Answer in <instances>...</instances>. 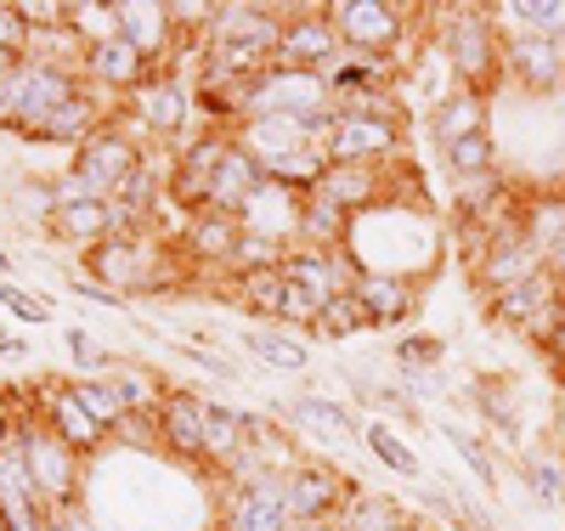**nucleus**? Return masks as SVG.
<instances>
[{
    "instance_id": "nucleus-1",
    "label": "nucleus",
    "mask_w": 565,
    "mask_h": 531,
    "mask_svg": "<svg viewBox=\"0 0 565 531\" xmlns=\"http://www.w3.org/2000/svg\"><path fill=\"white\" fill-rule=\"evenodd\" d=\"M441 18V52L452 68V85L492 91L503 79V29L492 7H430Z\"/></svg>"
},
{
    "instance_id": "nucleus-2",
    "label": "nucleus",
    "mask_w": 565,
    "mask_h": 531,
    "mask_svg": "<svg viewBox=\"0 0 565 531\" xmlns=\"http://www.w3.org/2000/svg\"><path fill=\"white\" fill-rule=\"evenodd\" d=\"M164 237L159 232H141V237H103L97 249L79 255V277L103 283L108 295H159L170 283V261H164Z\"/></svg>"
},
{
    "instance_id": "nucleus-3",
    "label": "nucleus",
    "mask_w": 565,
    "mask_h": 531,
    "mask_svg": "<svg viewBox=\"0 0 565 531\" xmlns=\"http://www.w3.org/2000/svg\"><path fill=\"white\" fill-rule=\"evenodd\" d=\"M85 91V74L74 68H57V63H23L18 74L0 79V130H18V136H34L45 119H52L68 96Z\"/></svg>"
},
{
    "instance_id": "nucleus-4",
    "label": "nucleus",
    "mask_w": 565,
    "mask_h": 531,
    "mask_svg": "<svg viewBox=\"0 0 565 531\" xmlns=\"http://www.w3.org/2000/svg\"><path fill=\"white\" fill-rule=\"evenodd\" d=\"M12 442L29 464V480H34V492L40 503L52 509V514H68L79 503V453L63 447L52 429H45L40 413H18V429H12Z\"/></svg>"
},
{
    "instance_id": "nucleus-5",
    "label": "nucleus",
    "mask_w": 565,
    "mask_h": 531,
    "mask_svg": "<svg viewBox=\"0 0 565 531\" xmlns=\"http://www.w3.org/2000/svg\"><path fill=\"white\" fill-rule=\"evenodd\" d=\"M328 108H334L328 79L311 74V68H282L277 63L238 91V125H249V119H306V114H328Z\"/></svg>"
},
{
    "instance_id": "nucleus-6",
    "label": "nucleus",
    "mask_w": 565,
    "mask_h": 531,
    "mask_svg": "<svg viewBox=\"0 0 565 531\" xmlns=\"http://www.w3.org/2000/svg\"><path fill=\"white\" fill-rule=\"evenodd\" d=\"M119 119L136 130V136H153V141H181L193 136L199 125V96H193V79L186 74H170V68H159L148 85H141L130 103L119 108Z\"/></svg>"
},
{
    "instance_id": "nucleus-7",
    "label": "nucleus",
    "mask_w": 565,
    "mask_h": 531,
    "mask_svg": "<svg viewBox=\"0 0 565 531\" xmlns=\"http://www.w3.org/2000/svg\"><path fill=\"white\" fill-rule=\"evenodd\" d=\"M413 18H424V7H396V0H328V23L340 29L345 52L396 57Z\"/></svg>"
},
{
    "instance_id": "nucleus-8",
    "label": "nucleus",
    "mask_w": 565,
    "mask_h": 531,
    "mask_svg": "<svg viewBox=\"0 0 565 531\" xmlns=\"http://www.w3.org/2000/svg\"><path fill=\"white\" fill-rule=\"evenodd\" d=\"M148 153H153L148 141H141V136H136V130H130V125L114 114V119H108L97 136H90L79 153H74V164H68V170L85 181L90 199H114V192L130 181V170H136L141 159H148Z\"/></svg>"
},
{
    "instance_id": "nucleus-9",
    "label": "nucleus",
    "mask_w": 565,
    "mask_h": 531,
    "mask_svg": "<svg viewBox=\"0 0 565 531\" xmlns=\"http://www.w3.org/2000/svg\"><path fill=\"white\" fill-rule=\"evenodd\" d=\"M282 492H289L295 531H334V520H340V509L356 487L328 458H295L282 469Z\"/></svg>"
},
{
    "instance_id": "nucleus-10",
    "label": "nucleus",
    "mask_w": 565,
    "mask_h": 531,
    "mask_svg": "<svg viewBox=\"0 0 565 531\" xmlns=\"http://www.w3.org/2000/svg\"><path fill=\"white\" fill-rule=\"evenodd\" d=\"M487 317L498 328H509V333H521V340H537L543 346L548 333H554V322L565 317V283L554 272H537L526 283L503 288V295H492L487 300Z\"/></svg>"
},
{
    "instance_id": "nucleus-11",
    "label": "nucleus",
    "mask_w": 565,
    "mask_h": 531,
    "mask_svg": "<svg viewBox=\"0 0 565 531\" xmlns=\"http://www.w3.org/2000/svg\"><path fill=\"white\" fill-rule=\"evenodd\" d=\"M407 141V125L402 119H362V114H334V130H328L322 153L328 164H362V170H385L396 164Z\"/></svg>"
},
{
    "instance_id": "nucleus-12",
    "label": "nucleus",
    "mask_w": 565,
    "mask_h": 531,
    "mask_svg": "<svg viewBox=\"0 0 565 531\" xmlns=\"http://www.w3.org/2000/svg\"><path fill=\"white\" fill-rule=\"evenodd\" d=\"M34 413H40L45 429H52L63 447H74L79 458L103 453V447L114 442V429L97 424V413L74 396V379H45V384H34Z\"/></svg>"
},
{
    "instance_id": "nucleus-13",
    "label": "nucleus",
    "mask_w": 565,
    "mask_h": 531,
    "mask_svg": "<svg viewBox=\"0 0 565 531\" xmlns=\"http://www.w3.org/2000/svg\"><path fill=\"white\" fill-rule=\"evenodd\" d=\"M340 29L328 23V7H282V40H277V63L282 68H311L328 74L340 63Z\"/></svg>"
},
{
    "instance_id": "nucleus-14",
    "label": "nucleus",
    "mask_w": 565,
    "mask_h": 531,
    "mask_svg": "<svg viewBox=\"0 0 565 531\" xmlns=\"http://www.w3.org/2000/svg\"><path fill=\"white\" fill-rule=\"evenodd\" d=\"M221 531H295L289 492H282V469H260L238 480L226 498V525Z\"/></svg>"
},
{
    "instance_id": "nucleus-15",
    "label": "nucleus",
    "mask_w": 565,
    "mask_h": 531,
    "mask_svg": "<svg viewBox=\"0 0 565 531\" xmlns=\"http://www.w3.org/2000/svg\"><path fill=\"white\" fill-rule=\"evenodd\" d=\"M153 74H159L153 57H141L125 34H119V40H103V45H90V52H85V85L97 91V96H108L114 108H125Z\"/></svg>"
},
{
    "instance_id": "nucleus-16",
    "label": "nucleus",
    "mask_w": 565,
    "mask_h": 531,
    "mask_svg": "<svg viewBox=\"0 0 565 531\" xmlns=\"http://www.w3.org/2000/svg\"><path fill=\"white\" fill-rule=\"evenodd\" d=\"M153 418H159V453H170V458H181V464H210V453H204L210 396H199V391H181V384H170Z\"/></svg>"
},
{
    "instance_id": "nucleus-17",
    "label": "nucleus",
    "mask_w": 565,
    "mask_h": 531,
    "mask_svg": "<svg viewBox=\"0 0 565 531\" xmlns=\"http://www.w3.org/2000/svg\"><path fill=\"white\" fill-rule=\"evenodd\" d=\"M503 79L532 96L565 91V40H537V34H503Z\"/></svg>"
},
{
    "instance_id": "nucleus-18",
    "label": "nucleus",
    "mask_w": 565,
    "mask_h": 531,
    "mask_svg": "<svg viewBox=\"0 0 565 531\" xmlns=\"http://www.w3.org/2000/svg\"><path fill=\"white\" fill-rule=\"evenodd\" d=\"M537 272H548V255H543L537 244H526L521 226L503 232V237H492V244H487L476 261H469V277H476V288H481L487 300L503 295V288H514V283L537 277Z\"/></svg>"
},
{
    "instance_id": "nucleus-19",
    "label": "nucleus",
    "mask_w": 565,
    "mask_h": 531,
    "mask_svg": "<svg viewBox=\"0 0 565 531\" xmlns=\"http://www.w3.org/2000/svg\"><path fill=\"white\" fill-rule=\"evenodd\" d=\"M356 272H362V261L345 255V249H311V244H295L289 255H282V277L300 283V288H311L317 300L345 295V288L356 283Z\"/></svg>"
},
{
    "instance_id": "nucleus-20",
    "label": "nucleus",
    "mask_w": 565,
    "mask_h": 531,
    "mask_svg": "<svg viewBox=\"0 0 565 531\" xmlns=\"http://www.w3.org/2000/svg\"><path fill=\"white\" fill-rule=\"evenodd\" d=\"M351 295L362 300V311H367L373 328H402V322H413V311H418V283L402 277V272H373V266H362L356 283H351Z\"/></svg>"
},
{
    "instance_id": "nucleus-21",
    "label": "nucleus",
    "mask_w": 565,
    "mask_h": 531,
    "mask_svg": "<svg viewBox=\"0 0 565 531\" xmlns=\"http://www.w3.org/2000/svg\"><path fill=\"white\" fill-rule=\"evenodd\" d=\"M119 34L141 57H153V68H164L181 52V34L170 23V0H119Z\"/></svg>"
},
{
    "instance_id": "nucleus-22",
    "label": "nucleus",
    "mask_w": 565,
    "mask_h": 531,
    "mask_svg": "<svg viewBox=\"0 0 565 531\" xmlns=\"http://www.w3.org/2000/svg\"><path fill=\"white\" fill-rule=\"evenodd\" d=\"M52 509L40 503L34 480H29V464L18 453V442L0 453V531H45Z\"/></svg>"
},
{
    "instance_id": "nucleus-23",
    "label": "nucleus",
    "mask_w": 565,
    "mask_h": 531,
    "mask_svg": "<svg viewBox=\"0 0 565 531\" xmlns=\"http://www.w3.org/2000/svg\"><path fill=\"white\" fill-rule=\"evenodd\" d=\"M260 181H266V170L255 164V153L244 148V141L232 136L226 153H221V164H215V176H210V204H204V210H215V215H244V204L255 199Z\"/></svg>"
},
{
    "instance_id": "nucleus-24",
    "label": "nucleus",
    "mask_w": 565,
    "mask_h": 531,
    "mask_svg": "<svg viewBox=\"0 0 565 531\" xmlns=\"http://www.w3.org/2000/svg\"><path fill=\"white\" fill-rule=\"evenodd\" d=\"M238 237H244V221H238V215H215V210H204V215L186 221V232H181V255H186V261H199V266H221V272H232Z\"/></svg>"
},
{
    "instance_id": "nucleus-25",
    "label": "nucleus",
    "mask_w": 565,
    "mask_h": 531,
    "mask_svg": "<svg viewBox=\"0 0 565 531\" xmlns=\"http://www.w3.org/2000/svg\"><path fill=\"white\" fill-rule=\"evenodd\" d=\"M322 79H328V96L345 103V96H367V91H396L402 63L396 57H373V52H340V63L328 68Z\"/></svg>"
},
{
    "instance_id": "nucleus-26",
    "label": "nucleus",
    "mask_w": 565,
    "mask_h": 531,
    "mask_svg": "<svg viewBox=\"0 0 565 531\" xmlns=\"http://www.w3.org/2000/svg\"><path fill=\"white\" fill-rule=\"evenodd\" d=\"M487 130V96L481 91H463V85H452L441 103L430 108V136H436V148L447 153L452 141H463V136H481Z\"/></svg>"
},
{
    "instance_id": "nucleus-27",
    "label": "nucleus",
    "mask_w": 565,
    "mask_h": 531,
    "mask_svg": "<svg viewBox=\"0 0 565 531\" xmlns=\"http://www.w3.org/2000/svg\"><path fill=\"white\" fill-rule=\"evenodd\" d=\"M277 413L295 418L300 429H322V436H334V442H362V429H367L345 402H328L317 391H300L295 402H277Z\"/></svg>"
},
{
    "instance_id": "nucleus-28",
    "label": "nucleus",
    "mask_w": 565,
    "mask_h": 531,
    "mask_svg": "<svg viewBox=\"0 0 565 531\" xmlns=\"http://www.w3.org/2000/svg\"><path fill=\"white\" fill-rule=\"evenodd\" d=\"M311 192H322V199H328V204H340L345 215H362V210H373V204H385V181H380V170H362V164H328L322 181H317Z\"/></svg>"
},
{
    "instance_id": "nucleus-29",
    "label": "nucleus",
    "mask_w": 565,
    "mask_h": 531,
    "mask_svg": "<svg viewBox=\"0 0 565 531\" xmlns=\"http://www.w3.org/2000/svg\"><path fill=\"white\" fill-rule=\"evenodd\" d=\"M238 346H244L249 362H260L271 373H306L311 368V346L300 340V333H289V328H249Z\"/></svg>"
},
{
    "instance_id": "nucleus-30",
    "label": "nucleus",
    "mask_w": 565,
    "mask_h": 531,
    "mask_svg": "<svg viewBox=\"0 0 565 531\" xmlns=\"http://www.w3.org/2000/svg\"><path fill=\"white\" fill-rule=\"evenodd\" d=\"M52 237H63L68 249H97L103 237H114V210H108V199H85V204H68V210H57L52 215V226H45Z\"/></svg>"
},
{
    "instance_id": "nucleus-31",
    "label": "nucleus",
    "mask_w": 565,
    "mask_h": 531,
    "mask_svg": "<svg viewBox=\"0 0 565 531\" xmlns=\"http://www.w3.org/2000/svg\"><path fill=\"white\" fill-rule=\"evenodd\" d=\"M204 453L215 469H232L244 453H249V413L244 407H226V402H210V424H204Z\"/></svg>"
},
{
    "instance_id": "nucleus-32",
    "label": "nucleus",
    "mask_w": 565,
    "mask_h": 531,
    "mask_svg": "<svg viewBox=\"0 0 565 531\" xmlns=\"http://www.w3.org/2000/svg\"><path fill=\"white\" fill-rule=\"evenodd\" d=\"M418 520L396 503V498H380V492H351L334 531H413Z\"/></svg>"
},
{
    "instance_id": "nucleus-33",
    "label": "nucleus",
    "mask_w": 565,
    "mask_h": 531,
    "mask_svg": "<svg viewBox=\"0 0 565 531\" xmlns=\"http://www.w3.org/2000/svg\"><path fill=\"white\" fill-rule=\"evenodd\" d=\"M351 226H356V215H345L340 204H328L322 192H306V204H300V244H311V249H345Z\"/></svg>"
},
{
    "instance_id": "nucleus-34",
    "label": "nucleus",
    "mask_w": 565,
    "mask_h": 531,
    "mask_svg": "<svg viewBox=\"0 0 565 531\" xmlns=\"http://www.w3.org/2000/svg\"><path fill=\"white\" fill-rule=\"evenodd\" d=\"M503 34H537V40H565V0H498Z\"/></svg>"
},
{
    "instance_id": "nucleus-35",
    "label": "nucleus",
    "mask_w": 565,
    "mask_h": 531,
    "mask_svg": "<svg viewBox=\"0 0 565 531\" xmlns=\"http://www.w3.org/2000/svg\"><path fill=\"white\" fill-rule=\"evenodd\" d=\"M521 237H526V244H537L543 255L559 244V237H565V187L537 192V199L521 204Z\"/></svg>"
},
{
    "instance_id": "nucleus-36",
    "label": "nucleus",
    "mask_w": 565,
    "mask_h": 531,
    "mask_svg": "<svg viewBox=\"0 0 565 531\" xmlns=\"http://www.w3.org/2000/svg\"><path fill=\"white\" fill-rule=\"evenodd\" d=\"M362 447H367L373 458H380L391 475H402V480H424V458H418V453H413V447L396 436L391 424H380V418H373V424L362 429Z\"/></svg>"
},
{
    "instance_id": "nucleus-37",
    "label": "nucleus",
    "mask_w": 565,
    "mask_h": 531,
    "mask_svg": "<svg viewBox=\"0 0 565 531\" xmlns=\"http://www.w3.org/2000/svg\"><path fill=\"white\" fill-rule=\"evenodd\" d=\"M68 29L79 34V45L90 52V45L103 40H119V0L108 7V0H68Z\"/></svg>"
},
{
    "instance_id": "nucleus-38",
    "label": "nucleus",
    "mask_w": 565,
    "mask_h": 531,
    "mask_svg": "<svg viewBox=\"0 0 565 531\" xmlns=\"http://www.w3.org/2000/svg\"><path fill=\"white\" fill-rule=\"evenodd\" d=\"M238 283V306H249L266 328L277 322V306H282V295H289V277H282V266L277 272H249V277H232Z\"/></svg>"
},
{
    "instance_id": "nucleus-39",
    "label": "nucleus",
    "mask_w": 565,
    "mask_h": 531,
    "mask_svg": "<svg viewBox=\"0 0 565 531\" xmlns=\"http://www.w3.org/2000/svg\"><path fill=\"white\" fill-rule=\"evenodd\" d=\"M441 159H447L452 181H476V176H498V148H492V130H481V136H463V141H452V148H447Z\"/></svg>"
},
{
    "instance_id": "nucleus-40",
    "label": "nucleus",
    "mask_w": 565,
    "mask_h": 531,
    "mask_svg": "<svg viewBox=\"0 0 565 531\" xmlns=\"http://www.w3.org/2000/svg\"><path fill=\"white\" fill-rule=\"evenodd\" d=\"M108 391L119 396L125 413H159V402H164V384L153 373H141V368H114L108 373Z\"/></svg>"
},
{
    "instance_id": "nucleus-41",
    "label": "nucleus",
    "mask_w": 565,
    "mask_h": 531,
    "mask_svg": "<svg viewBox=\"0 0 565 531\" xmlns=\"http://www.w3.org/2000/svg\"><path fill=\"white\" fill-rule=\"evenodd\" d=\"M367 328H373V322H367V311H362V300L351 295V288L328 300L322 317H317V333H322V340H356V333H367Z\"/></svg>"
},
{
    "instance_id": "nucleus-42",
    "label": "nucleus",
    "mask_w": 565,
    "mask_h": 531,
    "mask_svg": "<svg viewBox=\"0 0 565 531\" xmlns=\"http://www.w3.org/2000/svg\"><path fill=\"white\" fill-rule=\"evenodd\" d=\"M521 475H526L532 498H543V503H565V458H559V453H526Z\"/></svg>"
},
{
    "instance_id": "nucleus-43",
    "label": "nucleus",
    "mask_w": 565,
    "mask_h": 531,
    "mask_svg": "<svg viewBox=\"0 0 565 531\" xmlns=\"http://www.w3.org/2000/svg\"><path fill=\"white\" fill-rule=\"evenodd\" d=\"M441 436H447V447H452V453H458V458L469 464V475H476L481 487H498V458L487 453V442H476V436H469L463 424H447Z\"/></svg>"
},
{
    "instance_id": "nucleus-44",
    "label": "nucleus",
    "mask_w": 565,
    "mask_h": 531,
    "mask_svg": "<svg viewBox=\"0 0 565 531\" xmlns=\"http://www.w3.org/2000/svg\"><path fill=\"white\" fill-rule=\"evenodd\" d=\"M63 340H68V357H74V368H79L85 379H108V373L119 368V362H114V351H103V346H97V333L68 328Z\"/></svg>"
},
{
    "instance_id": "nucleus-45",
    "label": "nucleus",
    "mask_w": 565,
    "mask_h": 531,
    "mask_svg": "<svg viewBox=\"0 0 565 531\" xmlns=\"http://www.w3.org/2000/svg\"><path fill=\"white\" fill-rule=\"evenodd\" d=\"M391 357L407 368V373H424V368H436L447 357V346L436 340V333H402V340L391 346Z\"/></svg>"
},
{
    "instance_id": "nucleus-46",
    "label": "nucleus",
    "mask_w": 565,
    "mask_h": 531,
    "mask_svg": "<svg viewBox=\"0 0 565 531\" xmlns=\"http://www.w3.org/2000/svg\"><path fill=\"white\" fill-rule=\"evenodd\" d=\"M0 306H7L18 322H52V300H40L18 277H0Z\"/></svg>"
},
{
    "instance_id": "nucleus-47",
    "label": "nucleus",
    "mask_w": 565,
    "mask_h": 531,
    "mask_svg": "<svg viewBox=\"0 0 565 531\" xmlns=\"http://www.w3.org/2000/svg\"><path fill=\"white\" fill-rule=\"evenodd\" d=\"M476 402H481V413L503 429V436H514V429H521V418H514V402H509V384H503V379H476Z\"/></svg>"
},
{
    "instance_id": "nucleus-48",
    "label": "nucleus",
    "mask_w": 565,
    "mask_h": 531,
    "mask_svg": "<svg viewBox=\"0 0 565 531\" xmlns=\"http://www.w3.org/2000/svg\"><path fill=\"white\" fill-rule=\"evenodd\" d=\"M351 391H356V402H367V407H385V413H396V418H418V396H413V391H391V384H373V379H356Z\"/></svg>"
},
{
    "instance_id": "nucleus-49",
    "label": "nucleus",
    "mask_w": 565,
    "mask_h": 531,
    "mask_svg": "<svg viewBox=\"0 0 565 531\" xmlns=\"http://www.w3.org/2000/svg\"><path fill=\"white\" fill-rule=\"evenodd\" d=\"M74 396L97 413V424H108V429H119V418H125V407H119V396L108 391V379H74Z\"/></svg>"
},
{
    "instance_id": "nucleus-50",
    "label": "nucleus",
    "mask_w": 565,
    "mask_h": 531,
    "mask_svg": "<svg viewBox=\"0 0 565 531\" xmlns=\"http://www.w3.org/2000/svg\"><path fill=\"white\" fill-rule=\"evenodd\" d=\"M74 288H79V300H90V306H103V311H125V300H119V295H108L103 283H90V277H79Z\"/></svg>"
},
{
    "instance_id": "nucleus-51",
    "label": "nucleus",
    "mask_w": 565,
    "mask_h": 531,
    "mask_svg": "<svg viewBox=\"0 0 565 531\" xmlns=\"http://www.w3.org/2000/svg\"><path fill=\"white\" fill-rule=\"evenodd\" d=\"M543 351H548V362L565 373V317L554 322V333H548V340H543Z\"/></svg>"
},
{
    "instance_id": "nucleus-52",
    "label": "nucleus",
    "mask_w": 565,
    "mask_h": 531,
    "mask_svg": "<svg viewBox=\"0 0 565 531\" xmlns=\"http://www.w3.org/2000/svg\"><path fill=\"white\" fill-rule=\"evenodd\" d=\"M0 357H29V340H18L7 322H0Z\"/></svg>"
},
{
    "instance_id": "nucleus-53",
    "label": "nucleus",
    "mask_w": 565,
    "mask_h": 531,
    "mask_svg": "<svg viewBox=\"0 0 565 531\" xmlns=\"http://www.w3.org/2000/svg\"><path fill=\"white\" fill-rule=\"evenodd\" d=\"M12 429H18V413L7 407V396H0V453L12 447Z\"/></svg>"
},
{
    "instance_id": "nucleus-54",
    "label": "nucleus",
    "mask_w": 565,
    "mask_h": 531,
    "mask_svg": "<svg viewBox=\"0 0 565 531\" xmlns=\"http://www.w3.org/2000/svg\"><path fill=\"white\" fill-rule=\"evenodd\" d=\"M548 272H554V277H559V283H565V237H559V244H554V249H548Z\"/></svg>"
},
{
    "instance_id": "nucleus-55",
    "label": "nucleus",
    "mask_w": 565,
    "mask_h": 531,
    "mask_svg": "<svg viewBox=\"0 0 565 531\" xmlns=\"http://www.w3.org/2000/svg\"><path fill=\"white\" fill-rule=\"evenodd\" d=\"M0 277H12V255L7 249H0Z\"/></svg>"
},
{
    "instance_id": "nucleus-56",
    "label": "nucleus",
    "mask_w": 565,
    "mask_h": 531,
    "mask_svg": "<svg viewBox=\"0 0 565 531\" xmlns=\"http://www.w3.org/2000/svg\"><path fill=\"white\" fill-rule=\"evenodd\" d=\"M413 531H430V525H413Z\"/></svg>"
}]
</instances>
